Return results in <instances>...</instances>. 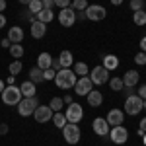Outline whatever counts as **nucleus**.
<instances>
[{
    "mask_svg": "<svg viewBox=\"0 0 146 146\" xmlns=\"http://www.w3.org/2000/svg\"><path fill=\"white\" fill-rule=\"evenodd\" d=\"M20 2H22V4H29L31 0H20Z\"/></svg>",
    "mask_w": 146,
    "mask_h": 146,
    "instance_id": "52",
    "label": "nucleus"
},
{
    "mask_svg": "<svg viewBox=\"0 0 146 146\" xmlns=\"http://www.w3.org/2000/svg\"><path fill=\"white\" fill-rule=\"evenodd\" d=\"M109 138L115 144H125L127 138H129V131L125 129L123 125H117V127H113L111 131H109Z\"/></svg>",
    "mask_w": 146,
    "mask_h": 146,
    "instance_id": "11",
    "label": "nucleus"
},
{
    "mask_svg": "<svg viewBox=\"0 0 146 146\" xmlns=\"http://www.w3.org/2000/svg\"><path fill=\"white\" fill-rule=\"evenodd\" d=\"M70 6H72L76 12H84L90 4H88V0H72V4H70Z\"/></svg>",
    "mask_w": 146,
    "mask_h": 146,
    "instance_id": "31",
    "label": "nucleus"
},
{
    "mask_svg": "<svg viewBox=\"0 0 146 146\" xmlns=\"http://www.w3.org/2000/svg\"><path fill=\"white\" fill-rule=\"evenodd\" d=\"M55 74H56V70L47 68V70H43V80H55Z\"/></svg>",
    "mask_w": 146,
    "mask_h": 146,
    "instance_id": "35",
    "label": "nucleus"
},
{
    "mask_svg": "<svg viewBox=\"0 0 146 146\" xmlns=\"http://www.w3.org/2000/svg\"><path fill=\"white\" fill-rule=\"evenodd\" d=\"M51 64H53V56L49 55V53H41V55L37 56V66L41 68V70L51 68Z\"/></svg>",
    "mask_w": 146,
    "mask_h": 146,
    "instance_id": "20",
    "label": "nucleus"
},
{
    "mask_svg": "<svg viewBox=\"0 0 146 146\" xmlns=\"http://www.w3.org/2000/svg\"><path fill=\"white\" fill-rule=\"evenodd\" d=\"M20 90H22L23 98H33L35 96V84L31 80H27V82H23L22 86H20Z\"/></svg>",
    "mask_w": 146,
    "mask_h": 146,
    "instance_id": "22",
    "label": "nucleus"
},
{
    "mask_svg": "<svg viewBox=\"0 0 146 146\" xmlns=\"http://www.w3.org/2000/svg\"><path fill=\"white\" fill-rule=\"evenodd\" d=\"M37 105H39V100L37 98H23L20 103H18V113L22 115V117H29V115H33V111L37 109Z\"/></svg>",
    "mask_w": 146,
    "mask_h": 146,
    "instance_id": "3",
    "label": "nucleus"
},
{
    "mask_svg": "<svg viewBox=\"0 0 146 146\" xmlns=\"http://www.w3.org/2000/svg\"><path fill=\"white\" fill-rule=\"evenodd\" d=\"M72 66H74V74H76L78 78L88 76V74H90V68H88V64H86V62H74Z\"/></svg>",
    "mask_w": 146,
    "mask_h": 146,
    "instance_id": "24",
    "label": "nucleus"
},
{
    "mask_svg": "<svg viewBox=\"0 0 146 146\" xmlns=\"http://www.w3.org/2000/svg\"><path fill=\"white\" fill-rule=\"evenodd\" d=\"M76 20H86V14H84V12H78V14H76Z\"/></svg>",
    "mask_w": 146,
    "mask_h": 146,
    "instance_id": "47",
    "label": "nucleus"
},
{
    "mask_svg": "<svg viewBox=\"0 0 146 146\" xmlns=\"http://www.w3.org/2000/svg\"><path fill=\"white\" fill-rule=\"evenodd\" d=\"M4 25H6V16H4V14H0V29H2Z\"/></svg>",
    "mask_w": 146,
    "mask_h": 146,
    "instance_id": "45",
    "label": "nucleus"
},
{
    "mask_svg": "<svg viewBox=\"0 0 146 146\" xmlns=\"http://www.w3.org/2000/svg\"><path fill=\"white\" fill-rule=\"evenodd\" d=\"M14 80H16V76H8V80H6V82H8V86H14Z\"/></svg>",
    "mask_w": 146,
    "mask_h": 146,
    "instance_id": "46",
    "label": "nucleus"
},
{
    "mask_svg": "<svg viewBox=\"0 0 146 146\" xmlns=\"http://www.w3.org/2000/svg\"><path fill=\"white\" fill-rule=\"evenodd\" d=\"M103 68H107V70H115V68L119 66V58L115 55H105L103 56Z\"/></svg>",
    "mask_w": 146,
    "mask_h": 146,
    "instance_id": "23",
    "label": "nucleus"
},
{
    "mask_svg": "<svg viewBox=\"0 0 146 146\" xmlns=\"http://www.w3.org/2000/svg\"><path fill=\"white\" fill-rule=\"evenodd\" d=\"M58 62H60V66L62 68H70L74 64V56L70 51H60V55H58Z\"/></svg>",
    "mask_w": 146,
    "mask_h": 146,
    "instance_id": "19",
    "label": "nucleus"
},
{
    "mask_svg": "<svg viewBox=\"0 0 146 146\" xmlns=\"http://www.w3.org/2000/svg\"><path fill=\"white\" fill-rule=\"evenodd\" d=\"M29 80L33 82V84H39V82H43V70L39 66H33L29 70Z\"/></svg>",
    "mask_w": 146,
    "mask_h": 146,
    "instance_id": "26",
    "label": "nucleus"
},
{
    "mask_svg": "<svg viewBox=\"0 0 146 146\" xmlns=\"http://www.w3.org/2000/svg\"><path fill=\"white\" fill-rule=\"evenodd\" d=\"M33 119L37 123H47L53 119V109L49 105H37V109L33 111Z\"/></svg>",
    "mask_w": 146,
    "mask_h": 146,
    "instance_id": "12",
    "label": "nucleus"
},
{
    "mask_svg": "<svg viewBox=\"0 0 146 146\" xmlns=\"http://www.w3.org/2000/svg\"><path fill=\"white\" fill-rule=\"evenodd\" d=\"M144 8V0H131V10L133 12H138Z\"/></svg>",
    "mask_w": 146,
    "mask_h": 146,
    "instance_id": "34",
    "label": "nucleus"
},
{
    "mask_svg": "<svg viewBox=\"0 0 146 146\" xmlns=\"http://www.w3.org/2000/svg\"><path fill=\"white\" fill-rule=\"evenodd\" d=\"M76 80H78V76H76L74 70H70V68H60V70H56V74H55V84L60 90H70V88H74Z\"/></svg>",
    "mask_w": 146,
    "mask_h": 146,
    "instance_id": "1",
    "label": "nucleus"
},
{
    "mask_svg": "<svg viewBox=\"0 0 146 146\" xmlns=\"http://www.w3.org/2000/svg\"><path fill=\"white\" fill-rule=\"evenodd\" d=\"M0 45L4 47V49H10V45H12V43H10V39L6 37V39H2V41H0Z\"/></svg>",
    "mask_w": 146,
    "mask_h": 146,
    "instance_id": "42",
    "label": "nucleus"
},
{
    "mask_svg": "<svg viewBox=\"0 0 146 146\" xmlns=\"http://www.w3.org/2000/svg\"><path fill=\"white\" fill-rule=\"evenodd\" d=\"M70 4H72V0H55V6H58L60 10L62 8H68Z\"/></svg>",
    "mask_w": 146,
    "mask_h": 146,
    "instance_id": "37",
    "label": "nucleus"
},
{
    "mask_svg": "<svg viewBox=\"0 0 146 146\" xmlns=\"http://www.w3.org/2000/svg\"><path fill=\"white\" fill-rule=\"evenodd\" d=\"M35 18H37V22H41V23H45V25H47L49 22L55 20V14H53V10H45V8H43L39 14H35Z\"/></svg>",
    "mask_w": 146,
    "mask_h": 146,
    "instance_id": "21",
    "label": "nucleus"
},
{
    "mask_svg": "<svg viewBox=\"0 0 146 146\" xmlns=\"http://www.w3.org/2000/svg\"><path fill=\"white\" fill-rule=\"evenodd\" d=\"M142 109H146V100H144V101H142Z\"/></svg>",
    "mask_w": 146,
    "mask_h": 146,
    "instance_id": "53",
    "label": "nucleus"
},
{
    "mask_svg": "<svg viewBox=\"0 0 146 146\" xmlns=\"http://www.w3.org/2000/svg\"><path fill=\"white\" fill-rule=\"evenodd\" d=\"M88 76H90L92 84L101 86V84H105V82L109 80V70H107V68H103V66H94V70H92Z\"/></svg>",
    "mask_w": 146,
    "mask_h": 146,
    "instance_id": "9",
    "label": "nucleus"
},
{
    "mask_svg": "<svg viewBox=\"0 0 146 146\" xmlns=\"http://www.w3.org/2000/svg\"><path fill=\"white\" fill-rule=\"evenodd\" d=\"M86 98H88V105H92V107H100L101 103H103V96L98 90H92Z\"/></svg>",
    "mask_w": 146,
    "mask_h": 146,
    "instance_id": "18",
    "label": "nucleus"
},
{
    "mask_svg": "<svg viewBox=\"0 0 146 146\" xmlns=\"http://www.w3.org/2000/svg\"><path fill=\"white\" fill-rule=\"evenodd\" d=\"M92 127H94V133L98 136H107L109 135V123H107L103 117H96Z\"/></svg>",
    "mask_w": 146,
    "mask_h": 146,
    "instance_id": "13",
    "label": "nucleus"
},
{
    "mask_svg": "<svg viewBox=\"0 0 146 146\" xmlns=\"http://www.w3.org/2000/svg\"><path fill=\"white\" fill-rule=\"evenodd\" d=\"M0 135H8V125L0 123Z\"/></svg>",
    "mask_w": 146,
    "mask_h": 146,
    "instance_id": "41",
    "label": "nucleus"
},
{
    "mask_svg": "<svg viewBox=\"0 0 146 146\" xmlns=\"http://www.w3.org/2000/svg\"><path fill=\"white\" fill-rule=\"evenodd\" d=\"M92 90H94V84H92L90 76H82L74 84V94H78V96H88Z\"/></svg>",
    "mask_w": 146,
    "mask_h": 146,
    "instance_id": "10",
    "label": "nucleus"
},
{
    "mask_svg": "<svg viewBox=\"0 0 146 146\" xmlns=\"http://www.w3.org/2000/svg\"><path fill=\"white\" fill-rule=\"evenodd\" d=\"M123 90H125V88H123ZM125 96H127V98H131V96H136V90H135V86H129V88L125 90Z\"/></svg>",
    "mask_w": 146,
    "mask_h": 146,
    "instance_id": "40",
    "label": "nucleus"
},
{
    "mask_svg": "<svg viewBox=\"0 0 146 146\" xmlns=\"http://www.w3.org/2000/svg\"><path fill=\"white\" fill-rule=\"evenodd\" d=\"M111 4H113V6H121V4H123V0H111Z\"/></svg>",
    "mask_w": 146,
    "mask_h": 146,
    "instance_id": "50",
    "label": "nucleus"
},
{
    "mask_svg": "<svg viewBox=\"0 0 146 146\" xmlns=\"http://www.w3.org/2000/svg\"><path fill=\"white\" fill-rule=\"evenodd\" d=\"M4 88H6V86H4V80L0 78V94H2V90H4Z\"/></svg>",
    "mask_w": 146,
    "mask_h": 146,
    "instance_id": "51",
    "label": "nucleus"
},
{
    "mask_svg": "<svg viewBox=\"0 0 146 146\" xmlns=\"http://www.w3.org/2000/svg\"><path fill=\"white\" fill-rule=\"evenodd\" d=\"M135 62H136V64H140V66H142V64H146V53H142V51H140V53H136Z\"/></svg>",
    "mask_w": 146,
    "mask_h": 146,
    "instance_id": "36",
    "label": "nucleus"
},
{
    "mask_svg": "<svg viewBox=\"0 0 146 146\" xmlns=\"http://www.w3.org/2000/svg\"><path fill=\"white\" fill-rule=\"evenodd\" d=\"M51 121L55 123V127H56V129H62V127H64V125L68 123V121H66V115H64L62 111H56V113H53V119H51Z\"/></svg>",
    "mask_w": 146,
    "mask_h": 146,
    "instance_id": "25",
    "label": "nucleus"
},
{
    "mask_svg": "<svg viewBox=\"0 0 146 146\" xmlns=\"http://www.w3.org/2000/svg\"><path fill=\"white\" fill-rule=\"evenodd\" d=\"M142 98H138V96H131V98H127L125 100V113L127 115H138V113L142 111Z\"/></svg>",
    "mask_w": 146,
    "mask_h": 146,
    "instance_id": "8",
    "label": "nucleus"
},
{
    "mask_svg": "<svg viewBox=\"0 0 146 146\" xmlns=\"http://www.w3.org/2000/svg\"><path fill=\"white\" fill-rule=\"evenodd\" d=\"M6 10V0H0V12Z\"/></svg>",
    "mask_w": 146,
    "mask_h": 146,
    "instance_id": "48",
    "label": "nucleus"
},
{
    "mask_svg": "<svg viewBox=\"0 0 146 146\" xmlns=\"http://www.w3.org/2000/svg\"><path fill=\"white\" fill-rule=\"evenodd\" d=\"M140 51H142V53H146V35L140 39Z\"/></svg>",
    "mask_w": 146,
    "mask_h": 146,
    "instance_id": "43",
    "label": "nucleus"
},
{
    "mask_svg": "<svg viewBox=\"0 0 146 146\" xmlns=\"http://www.w3.org/2000/svg\"><path fill=\"white\" fill-rule=\"evenodd\" d=\"M138 78H140V76H138V72H136V70H127V72H125V76L121 80H123V86H125V88H129V86H136V84H138Z\"/></svg>",
    "mask_w": 146,
    "mask_h": 146,
    "instance_id": "15",
    "label": "nucleus"
},
{
    "mask_svg": "<svg viewBox=\"0 0 146 146\" xmlns=\"http://www.w3.org/2000/svg\"><path fill=\"white\" fill-rule=\"evenodd\" d=\"M133 22H135L136 25H144V23H146V12H144V10L135 12V16H133Z\"/></svg>",
    "mask_w": 146,
    "mask_h": 146,
    "instance_id": "29",
    "label": "nucleus"
},
{
    "mask_svg": "<svg viewBox=\"0 0 146 146\" xmlns=\"http://www.w3.org/2000/svg\"><path fill=\"white\" fill-rule=\"evenodd\" d=\"M62 136L68 144H78L80 140V127L76 123H66L62 127Z\"/></svg>",
    "mask_w": 146,
    "mask_h": 146,
    "instance_id": "4",
    "label": "nucleus"
},
{
    "mask_svg": "<svg viewBox=\"0 0 146 146\" xmlns=\"http://www.w3.org/2000/svg\"><path fill=\"white\" fill-rule=\"evenodd\" d=\"M109 88H111L113 92H121V90L125 88V86H123V80L119 78V76L111 78V80H109Z\"/></svg>",
    "mask_w": 146,
    "mask_h": 146,
    "instance_id": "28",
    "label": "nucleus"
},
{
    "mask_svg": "<svg viewBox=\"0 0 146 146\" xmlns=\"http://www.w3.org/2000/svg\"><path fill=\"white\" fill-rule=\"evenodd\" d=\"M62 98H53L51 100V103H49V107L53 109V113H56V111H62Z\"/></svg>",
    "mask_w": 146,
    "mask_h": 146,
    "instance_id": "30",
    "label": "nucleus"
},
{
    "mask_svg": "<svg viewBox=\"0 0 146 146\" xmlns=\"http://www.w3.org/2000/svg\"><path fill=\"white\" fill-rule=\"evenodd\" d=\"M105 121L109 123V127H117V125H123L125 115H123V111H121V109H111V111L107 113Z\"/></svg>",
    "mask_w": 146,
    "mask_h": 146,
    "instance_id": "14",
    "label": "nucleus"
},
{
    "mask_svg": "<svg viewBox=\"0 0 146 146\" xmlns=\"http://www.w3.org/2000/svg\"><path fill=\"white\" fill-rule=\"evenodd\" d=\"M47 33V25L41 22H31V37H35V39H41V37H45Z\"/></svg>",
    "mask_w": 146,
    "mask_h": 146,
    "instance_id": "16",
    "label": "nucleus"
},
{
    "mask_svg": "<svg viewBox=\"0 0 146 146\" xmlns=\"http://www.w3.org/2000/svg\"><path fill=\"white\" fill-rule=\"evenodd\" d=\"M41 4H43L45 10H51V8L55 6V0H41Z\"/></svg>",
    "mask_w": 146,
    "mask_h": 146,
    "instance_id": "39",
    "label": "nucleus"
},
{
    "mask_svg": "<svg viewBox=\"0 0 146 146\" xmlns=\"http://www.w3.org/2000/svg\"><path fill=\"white\" fill-rule=\"evenodd\" d=\"M144 144H146V135H144Z\"/></svg>",
    "mask_w": 146,
    "mask_h": 146,
    "instance_id": "54",
    "label": "nucleus"
},
{
    "mask_svg": "<svg viewBox=\"0 0 146 146\" xmlns=\"http://www.w3.org/2000/svg\"><path fill=\"white\" fill-rule=\"evenodd\" d=\"M138 131H142V133H146V117L140 121V127H138Z\"/></svg>",
    "mask_w": 146,
    "mask_h": 146,
    "instance_id": "44",
    "label": "nucleus"
},
{
    "mask_svg": "<svg viewBox=\"0 0 146 146\" xmlns=\"http://www.w3.org/2000/svg\"><path fill=\"white\" fill-rule=\"evenodd\" d=\"M27 8L31 14H39V12L43 10V4H41V0H31L29 4H27Z\"/></svg>",
    "mask_w": 146,
    "mask_h": 146,
    "instance_id": "33",
    "label": "nucleus"
},
{
    "mask_svg": "<svg viewBox=\"0 0 146 146\" xmlns=\"http://www.w3.org/2000/svg\"><path fill=\"white\" fill-rule=\"evenodd\" d=\"M2 101H4V105H18L20 101H22V90L20 88H16V86H6L4 90H2Z\"/></svg>",
    "mask_w": 146,
    "mask_h": 146,
    "instance_id": "2",
    "label": "nucleus"
},
{
    "mask_svg": "<svg viewBox=\"0 0 146 146\" xmlns=\"http://www.w3.org/2000/svg\"><path fill=\"white\" fill-rule=\"evenodd\" d=\"M58 22H60L62 27H72V25L76 23V10H74L72 6L62 8V10L58 12Z\"/></svg>",
    "mask_w": 146,
    "mask_h": 146,
    "instance_id": "7",
    "label": "nucleus"
},
{
    "mask_svg": "<svg viewBox=\"0 0 146 146\" xmlns=\"http://www.w3.org/2000/svg\"><path fill=\"white\" fill-rule=\"evenodd\" d=\"M136 96H138V98H142V100H146V84H142V86L136 90Z\"/></svg>",
    "mask_w": 146,
    "mask_h": 146,
    "instance_id": "38",
    "label": "nucleus"
},
{
    "mask_svg": "<svg viewBox=\"0 0 146 146\" xmlns=\"http://www.w3.org/2000/svg\"><path fill=\"white\" fill-rule=\"evenodd\" d=\"M8 70H10L12 76H18V74L22 72V60H18V58H16V60L12 62L10 66H8Z\"/></svg>",
    "mask_w": 146,
    "mask_h": 146,
    "instance_id": "32",
    "label": "nucleus"
},
{
    "mask_svg": "<svg viewBox=\"0 0 146 146\" xmlns=\"http://www.w3.org/2000/svg\"><path fill=\"white\" fill-rule=\"evenodd\" d=\"M10 55L14 56V58H22L23 56V47L20 45V43H12L10 45Z\"/></svg>",
    "mask_w": 146,
    "mask_h": 146,
    "instance_id": "27",
    "label": "nucleus"
},
{
    "mask_svg": "<svg viewBox=\"0 0 146 146\" xmlns=\"http://www.w3.org/2000/svg\"><path fill=\"white\" fill-rule=\"evenodd\" d=\"M62 101H64V103H72V96H64V100H62Z\"/></svg>",
    "mask_w": 146,
    "mask_h": 146,
    "instance_id": "49",
    "label": "nucleus"
},
{
    "mask_svg": "<svg viewBox=\"0 0 146 146\" xmlns=\"http://www.w3.org/2000/svg\"><path fill=\"white\" fill-rule=\"evenodd\" d=\"M84 14H86V20H92V22H101L107 16V12H105V8L101 4H92V6H88L84 10Z\"/></svg>",
    "mask_w": 146,
    "mask_h": 146,
    "instance_id": "6",
    "label": "nucleus"
},
{
    "mask_svg": "<svg viewBox=\"0 0 146 146\" xmlns=\"http://www.w3.org/2000/svg\"><path fill=\"white\" fill-rule=\"evenodd\" d=\"M64 115H66L68 123H76V125H78L80 121H82V117H84V109H82L80 103H74V101H72V103H68Z\"/></svg>",
    "mask_w": 146,
    "mask_h": 146,
    "instance_id": "5",
    "label": "nucleus"
},
{
    "mask_svg": "<svg viewBox=\"0 0 146 146\" xmlns=\"http://www.w3.org/2000/svg\"><path fill=\"white\" fill-rule=\"evenodd\" d=\"M8 39H10V43H22V41H23V29H22V27H18V25L10 27V31H8Z\"/></svg>",
    "mask_w": 146,
    "mask_h": 146,
    "instance_id": "17",
    "label": "nucleus"
}]
</instances>
